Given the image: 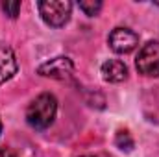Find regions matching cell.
<instances>
[{
	"label": "cell",
	"instance_id": "6da1fadb",
	"mask_svg": "<svg viewBox=\"0 0 159 157\" xmlns=\"http://www.w3.org/2000/svg\"><path fill=\"white\" fill-rule=\"evenodd\" d=\"M57 113V100L54 94L50 92H43L35 100H32V104L26 109V122L34 128V129H46L48 126H52L54 118Z\"/></svg>",
	"mask_w": 159,
	"mask_h": 157
},
{
	"label": "cell",
	"instance_id": "7a4b0ae2",
	"mask_svg": "<svg viewBox=\"0 0 159 157\" xmlns=\"http://www.w3.org/2000/svg\"><path fill=\"white\" fill-rule=\"evenodd\" d=\"M70 11H72V4L69 0H43V2H39L41 19L52 28L65 26L70 19Z\"/></svg>",
	"mask_w": 159,
	"mask_h": 157
},
{
	"label": "cell",
	"instance_id": "3957f363",
	"mask_svg": "<svg viewBox=\"0 0 159 157\" xmlns=\"http://www.w3.org/2000/svg\"><path fill=\"white\" fill-rule=\"evenodd\" d=\"M135 67L141 74L144 76H159V41H150L146 43L135 59Z\"/></svg>",
	"mask_w": 159,
	"mask_h": 157
},
{
	"label": "cell",
	"instance_id": "277c9868",
	"mask_svg": "<svg viewBox=\"0 0 159 157\" xmlns=\"http://www.w3.org/2000/svg\"><path fill=\"white\" fill-rule=\"evenodd\" d=\"M109 46L117 54H129L139 46V35L129 28H115L109 34Z\"/></svg>",
	"mask_w": 159,
	"mask_h": 157
},
{
	"label": "cell",
	"instance_id": "5b68a950",
	"mask_svg": "<svg viewBox=\"0 0 159 157\" xmlns=\"http://www.w3.org/2000/svg\"><path fill=\"white\" fill-rule=\"evenodd\" d=\"M41 76L46 78H56V79H70L74 72V65L69 57H54L46 63H43L37 69Z\"/></svg>",
	"mask_w": 159,
	"mask_h": 157
},
{
	"label": "cell",
	"instance_id": "8992f818",
	"mask_svg": "<svg viewBox=\"0 0 159 157\" xmlns=\"http://www.w3.org/2000/svg\"><path fill=\"white\" fill-rule=\"evenodd\" d=\"M17 69L19 65H17L15 52L7 44L0 43V85L13 78L17 74Z\"/></svg>",
	"mask_w": 159,
	"mask_h": 157
},
{
	"label": "cell",
	"instance_id": "52a82bcc",
	"mask_svg": "<svg viewBox=\"0 0 159 157\" xmlns=\"http://www.w3.org/2000/svg\"><path fill=\"white\" fill-rule=\"evenodd\" d=\"M102 78L109 83H120L128 78V67L120 59H109L102 65Z\"/></svg>",
	"mask_w": 159,
	"mask_h": 157
},
{
	"label": "cell",
	"instance_id": "ba28073f",
	"mask_svg": "<svg viewBox=\"0 0 159 157\" xmlns=\"http://www.w3.org/2000/svg\"><path fill=\"white\" fill-rule=\"evenodd\" d=\"M78 6H80V9L85 15H89V17L98 15V11L102 9V2L100 0H83V2H80Z\"/></svg>",
	"mask_w": 159,
	"mask_h": 157
},
{
	"label": "cell",
	"instance_id": "9c48e42d",
	"mask_svg": "<svg viewBox=\"0 0 159 157\" xmlns=\"http://www.w3.org/2000/svg\"><path fill=\"white\" fill-rule=\"evenodd\" d=\"M115 144L119 146L120 150L129 152V150L133 148V139H131V135H129L128 131H122V129H120L119 133H117V137H115Z\"/></svg>",
	"mask_w": 159,
	"mask_h": 157
},
{
	"label": "cell",
	"instance_id": "30bf717a",
	"mask_svg": "<svg viewBox=\"0 0 159 157\" xmlns=\"http://www.w3.org/2000/svg\"><path fill=\"white\" fill-rule=\"evenodd\" d=\"M2 9L6 11V15H7V17L15 19V17L19 15V9H20V2H4V4H2Z\"/></svg>",
	"mask_w": 159,
	"mask_h": 157
},
{
	"label": "cell",
	"instance_id": "8fae6325",
	"mask_svg": "<svg viewBox=\"0 0 159 157\" xmlns=\"http://www.w3.org/2000/svg\"><path fill=\"white\" fill-rule=\"evenodd\" d=\"M0 157H17V154L11 148H0Z\"/></svg>",
	"mask_w": 159,
	"mask_h": 157
},
{
	"label": "cell",
	"instance_id": "7c38bea8",
	"mask_svg": "<svg viewBox=\"0 0 159 157\" xmlns=\"http://www.w3.org/2000/svg\"><path fill=\"white\" fill-rule=\"evenodd\" d=\"M0 133H2V120H0Z\"/></svg>",
	"mask_w": 159,
	"mask_h": 157
},
{
	"label": "cell",
	"instance_id": "4fadbf2b",
	"mask_svg": "<svg viewBox=\"0 0 159 157\" xmlns=\"http://www.w3.org/2000/svg\"><path fill=\"white\" fill-rule=\"evenodd\" d=\"M81 157H94V155H81Z\"/></svg>",
	"mask_w": 159,
	"mask_h": 157
}]
</instances>
